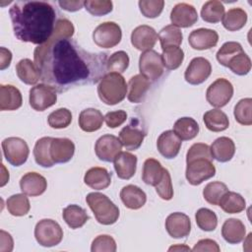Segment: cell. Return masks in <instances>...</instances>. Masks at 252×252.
I'll list each match as a JSON object with an SVG mask.
<instances>
[{
  "label": "cell",
  "mask_w": 252,
  "mask_h": 252,
  "mask_svg": "<svg viewBox=\"0 0 252 252\" xmlns=\"http://www.w3.org/2000/svg\"><path fill=\"white\" fill-rule=\"evenodd\" d=\"M74 31L70 21L58 20L51 37L33 52L40 80L58 93L96 84L107 71V54L85 50L72 39Z\"/></svg>",
  "instance_id": "6da1fadb"
},
{
  "label": "cell",
  "mask_w": 252,
  "mask_h": 252,
  "mask_svg": "<svg viewBox=\"0 0 252 252\" xmlns=\"http://www.w3.org/2000/svg\"><path fill=\"white\" fill-rule=\"evenodd\" d=\"M15 36L21 41L41 45L52 35L56 11L44 1H16L9 10Z\"/></svg>",
  "instance_id": "7a4b0ae2"
},
{
  "label": "cell",
  "mask_w": 252,
  "mask_h": 252,
  "mask_svg": "<svg viewBox=\"0 0 252 252\" xmlns=\"http://www.w3.org/2000/svg\"><path fill=\"white\" fill-rule=\"evenodd\" d=\"M128 86L124 77L119 73H106L98 83L97 94L102 102L114 105L121 102L127 94Z\"/></svg>",
  "instance_id": "3957f363"
},
{
  "label": "cell",
  "mask_w": 252,
  "mask_h": 252,
  "mask_svg": "<svg viewBox=\"0 0 252 252\" xmlns=\"http://www.w3.org/2000/svg\"><path fill=\"white\" fill-rule=\"evenodd\" d=\"M86 202L100 224L110 225L117 221L120 215L119 209L106 195L92 192L87 195Z\"/></svg>",
  "instance_id": "277c9868"
},
{
  "label": "cell",
  "mask_w": 252,
  "mask_h": 252,
  "mask_svg": "<svg viewBox=\"0 0 252 252\" xmlns=\"http://www.w3.org/2000/svg\"><path fill=\"white\" fill-rule=\"evenodd\" d=\"M34 237L41 246L52 247L62 241L63 230L55 220L43 219L34 227Z\"/></svg>",
  "instance_id": "5b68a950"
},
{
  "label": "cell",
  "mask_w": 252,
  "mask_h": 252,
  "mask_svg": "<svg viewBox=\"0 0 252 252\" xmlns=\"http://www.w3.org/2000/svg\"><path fill=\"white\" fill-rule=\"evenodd\" d=\"M185 176L191 185H200L205 180L215 176L216 167L212 159L206 158H195L187 161Z\"/></svg>",
  "instance_id": "8992f818"
},
{
  "label": "cell",
  "mask_w": 252,
  "mask_h": 252,
  "mask_svg": "<svg viewBox=\"0 0 252 252\" xmlns=\"http://www.w3.org/2000/svg\"><path fill=\"white\" fill-rule=\"evenodd\" d=\"M2 150L5 158L14 166L24 164L30 154L27 142L19 137H9L3 140Z\"/></svg>",
  "instance_id": "52a82bcc"
},
{
  "label": "cell",
  "mask_w": 252,
  "mask_h": 252,
  "mask_svg": "<svg viewBox=\"0 0 252 252\" xmlns=\"http://www.w3.org/2000/svg\"><path fill=\"white\" fill-rule=\"evenodd\" d=\"M121 28L114 22L101 23L93 32V39L94 43L102 48L114 47L121 41Z\"/></svg>",
  "instance_id": "ba28073f"
},
{
  "label": "cell",
  "mask_w": 252,
  "mask_h": 252,
  "mask_svg": "<svg viewBox=\"0 0 252 252\" xmlns=\"http://www.w3.org/2000/svg\"><path fill=\"white\" fill-rule=\"evenodd\" d=\"M30 105L36 111H43L57 101V91L47 85L38 84L30 90Z\"/></svg>",
  "instance_id": "9c48e42d"
},
{
  "label": "cell",
  "mask_w": 252,
  "mask_h": 252,
  "mask_svg": "<svg viewBox=\"0 0 252 252\" xmlns=\"http://www.w3.org/2000/svg\"><path fill=\"white\" fill-rule=\"evenodd\" d=\"M233 95L232 84L223 78L217 79L206 92L207 101L214 107H222L227 104Z\"/></svg>",
  "instance_id": "30bf717a"
},
{
  "label": "cell",
  "mask_w": 252,
  "mask_h": 252,
  "mask_svg": "<svg viewBox=\"0 0 252 252\" xmlns=\"http://www.w3.org/2000/svg\"><path fill=\"white\" fill-rule=\"evenodd\" d=\"M139 69L149 81H157L163 74L161 54L155 50L145 51L139 58Z\"/></svg>",
  "instance_id": "8fae6325"
},
{
  "label": "cell",
  "mask_w": 252,
  "mask_h": 252,
  "mask_svg": "<svg viewBox=\"0 0 252 252\" xmlns=\"http://www.w3.org/2000/svg\"><path fill=\"white\" fill-rule=\"evenodd\" d=\"M122 143L120 139L114 135L105 134L97 139L94 146V152L96 157L106 162L114 160L116 156L121 153Z\"/></svg>",
  "instance_id": "7c38bea8"
},
{
  "label": "cell",
  "mask_w": 252,
  "mask_h": 252,
  "mask_svg": "<svg viewBox=\"0 0 252 252\" xmlns=\"http://www.w3.org/2000/svg\"><path fill=\"white\" fill-rule=\"evenodd\" d=\"M211 73L212 66L210 61L204 57H195L186 68L184 78L191 85H200L210 77Z\"/></svg>",
  "instance_id": "4fadbf2b"
},
{
  "label": "cell",
  "mask_w": 252,
  "mask_h": 252,
  "mask_svg": "<svg viewBox=\"0 0 252 252\" xmlns=\"http://www.w3.org/2000/svg\"><path fill=\"white\" fill-rule=\"evenodd\" d=\"M158 38V35L156 32L155 29L147 25H142L135 28L131 33L132 45L136 49L144 52L152 50Z\"/></svg>",
  "instance_id": "5bb4252c"
},
{
  "label": "cell",
  "mask_w": 252,
  "mask_h": 252,
  "mask_svg": "<svg viewBox=\"0 0 252 252\" xmlns=\"http://www.w3.org/2000/svg\"><path fill=\"white\" fill-rule=\"evenodd\" d=\"M165 229L173 238L186 237L191 231L190 219L183 213H172L165 220Z\"/></svg>",
  "instance_id": "9a60e30c"
},
{
  "label": "cell",
  "mask_w": 252,
  "mask_h": 252,
  "mask_svg": "<svg viewBox=\"0 0 252 252\" xmlns=\"http://www.w3.org/2000/svg\"><path fill=\"white\" fill-rule=\"evenodd\" d=\"M170 21L177 28H189L198 21V13L194 6L187 3H178L171 10Z\"/></svg>",
  "instance_id": "2e32d148"
},
{
  "label": "cell",
  "mask_w": 252,
  "mask_h": 252,
  "mask_svg": "<svg viewBox=\"0 0 252 252\" xmlns=\"http://www.w3.org/2000/svg\"><path fill=\"white\" fill-rule=\"evenodd\" d=\"M219 41V34L216 31L211 29H197L191 32L188 37V42L193 49L205 50L217 45Z\"/></svg>",
  "instance_id": "e0dca14e"
},
{
  "label": "cell",
  "mask_w": 252,
  "mask_h": 252,
  "mask_svg": "<svg viewBox=\"0 0 252 252\" xmlns=\"http://www.w3.org/2000/svg\"><path fill=\"white\" fill-rule=\"evenodd\" d=\"M181 140L173 132V130H167L162 132L157 141V147L159 154L165 158H174L181 148Z\"/></svg>",
  "instance_id": "ac0fdd59"
},
{
  "label": "cell",
  "mask_w": 252,
  "mask_h": 252,
  "mask_svg": "<svg viewBox=\"0 0 252 252\" xmlns=\"http://www.w3.org/2000/svg\"><path fill=\"white\" fill-rule=\"evenodd\" d=\"M75 145L68 138H53L50 145V155L54 163L68 162L74 156Z\"/></svg>",
  "instance_id": "d6986e66"
},
{
  "label": "cell",
  "mask_w": 252,
  "mask_h": 252,
  "mask_svg": "<svg viewBox=\"0 0 252 252\" xmlns=\"http://www.w3.org/2000/svg\"><path fill=\"white\" fill-rule=\"evenodd\" d=\"M20 188L24 194L35 197L45 192L47 188V181L45 177L39 173L28 172L22 176L20 180Z\"/></svg>",
  "instance_id": "ffe728a7"
},
{
  "label": "cell",
  "mask_w": 252,
  "mask_h": 252,
  "mask_svg": "<svg viewBox=\"0 0 252 252\" xmlns=\"http://www.w3.org/2000/svg\"><path fill=\"white\" fill-rule=\"evenodd\" d=\"M114 169L120 179L132 178L137 168V157L129 152H121L114 158Z\"/></svg>",
  "instance_id": "44dd1931"
},
{
  "label": "cell",
  "mask_w": 252,
  "mask_h": 252,
  "mask_svg": "<svg viewBox=\"0 0 252 252\" xmlns=\"http://www.w3.org/2000/svg\"><path fill=\"white\" fill-rule=\"evenodd\" d=\"M145 136V131H143V129L137 124H129L119 132V139L122 143V146L129 151H135L139 149L144 141Z\"/></svg>",
  "instance_id": "7402d4cb"
},
{
  "label": "cell",
  "mask_w": 252,
  "mask_h": 252,
  "mask_svg": "<svg viewBox=\"0 0 252 252\" xmlns=\"http://www.w3.org/2000/svg\"><path fill=\"white\" fill-rule=\"evenodd\" d=\"M212 158L220 162L229 161L235 154L234 142L228 137H220L210 147Z\"/></svg>",
  "instance_id": "603a6c76"
},
{
  "label": "cell",
  "mask_w": 252,
  "mask_h": 252,
  "mask_svg": "<svg viewBox=\"0 0 252 252\" xmlns=\"http://www.w3.org/2000/svg\"><path fill=\"white\" fill-rule=\"evenodd\" d=\"M84 182L92 189L103 190L111 183V173L104 167L94 166L87 170L84 176Z\"/></svg>",
  "instance_id": "cb8c5ba5"
},
{
  "label": "cell",
  "mask_w": 252,
  "mask_h": 252,
  "mask_svg": "<svg viewBox=\"0 0 252 252\" xmlns=\"http://www.w3.org/2000/svg\"><path fill=\"white\" fill-rule=\"evenodd\" d=\"M120 198L124 206L131 210L142 208L147 201L146 193L140 187L133 184L126 185L121 189Z\"/></svg>",
  "instance_id": "d4e9b609"
},
{
  "label": "cell",
  "mask_w": 252,
  "mask_h": 252,
  "mask_svg": "<svg viewBox=\"0 0 252 252\" xmlns=\"http://www.w3.org/2000/svg\"><path fill=\"white\" fill-rule=\"evenodd\" d=\"M23 97L21 92L12 85L0 86V109L16 110L22 106Z\"/></svg>",
  "instance_id": "484cf974"
},
{
  "label": "cell",
  "mask_w": 252,
  "mask_h": 252,
  "mask_svg": "<svg viewBox=\"0 0 252 252\" xmlns=\"http://www.w3.org/2000/svg\"><path fill=\"white\" fill-rule=\"evenodd\" d=\"M150 87V81L142 74L133 76L128 82V100L133 103L141 102L145 97L147 92L149 91Z\"/></svg>",
  "instance_id": "4316f807"
},
{
  "label": "cell",
  "mask_w": 252,
  "mask_h": 252,
  "mask_svg": "<svg viewBox=\"0 0 252 252\" xmlns=\"http://www.w3.org/2000/svg\"><path fill=\"white\" fill-rule=\"evenodd\" d=\"M245 225L240 220L228 219L221 227V235L223 239L230 244H237L245 238Z\"/></svg>",
  "instance_id": "83f0119b"
},
{
  "label": "cell",
  "mask_w": 252,
  "mask_h": 252,
  "mask_svg": "<svg viewBox=\"0 0 252 252\" xmlns=\"http://www.w3.org/2000/svg\"><path fill=\"white\" fill-rule=\"evenodd\" d=\"M79 126L85 132H94L100 129L104 121L102 113L95 108H86L79 115Z\"/></svg>",
  "instance_id": "f1b7e54d"
},
{
  "label": "cell",
  "mask_w": 252,
  "mask_h": 252,
  "mask_svg": "<svg viewBox=\"0 0 252 252\" xmlns=\"http://www.w3.org/2000/svg\"><path fill=\"white\" fill-rule=\"evenodd\" d=\"M16 72L19 79L27 85H35L40 79V71L31 59L20 60L16 65Z\"/></svg>",
  "instance_id": "f546056e"
},
{
  "label": "cell",
  "mask_w": 252,
  "mask_h": 252,
  "mask_svg": "<svg viewBox=\"0 0 252 252\" xmlns=\"http://www.w3.org/2000/svg\"><path fill=\"white\" fill-rule=\"evenodd\" d=\"M62 217L67 225L73 229L82 227L89 220L86 210L78 205H69L64 208Z\"/></svg>",
  "instance_id": "4dcf8cb0"
},
{
  "label": "cell",
  "mask_w": 252,
  "mask_h": 252,
  "mask_svg": "<svg viewBox=\"0 0 252 252\" xmlns=\"http://www.w3.org/2000/svg\"><path fill=\"white\" fill-rule=\"evenodd\" d=\"M199 125L192 117H181L173 125V132L181 141L194 139L199 133Z\"/></svg>",
  "instance_id": "1f68e13d"
},
{
  "label": "cell",
  "mask_w": 252,
  "mask_h": 252,
  "mask_svg": "<svg viewBox=\"0 0 252 252\" xmlns=\"http://www.w3.org/2000/svg\"><path fill=\"white\" fill-rule=\"evenodd\" d=\"M51 137H42L38 139L33 148V157L35 162L42 167H51L54 161L50 155V145L52 142Z\"/></svg>",
  "instance_id": "d6a6232c"
},
{
  "label": "cell",
  "mask_w": 252,
  "mask_h": 252,
  "mask_svg": "<svg viewBox=\"0 0 252 252\" xmlns=\"http://www.w3.org/2000/svg\"><path fill=\"white\" fill-rule=\"evenodd\" d=\"M163 170L164 168L158 159L147 158L143 165L142 179L148 185L157 186L162 178Z\"/></svg>",
  "instance_id": "836d02e7"
},
{
  "label": "cell",
  "mask_w": 252,
  "mask_h": 252,
  "mask_svg": "<svg viewBox=\"0 0 252 252\" xmlns=\"http://www.w3.org/2000/svg\"><path fill=\"white\" fill-rule=\"evenodd\" d=\"M203 120L208 130L212 132H221L228 128L229 120L227 115L220 109H212L207 111Z\"/></svg>",
  "instance_id": "e575fe53"
},
{
  "label": "cell",
  "mask_w": 252,
  "mask_h": 252,
  "mask_svg": "<svg viewBox=\"0 0 252 252\" xmlns=\"http://www.w3.org/2000/svg\"><path fill=\"white\" fill-rule=\"evenodd\" d=\"M222 26L229 32L241 30L247 22V14L241 8L229 9L222 17Z\"/></svg>",
  "instance_id": "d590c367"
},
{
  "label": "cell",
  "mask_w": 252,
  "mask_h": 252,
  "mask_svg": "<svg viewBox=\"0 0 252 252\" xmlns=\"http://www.w3.org/2000/svg\"><path fill=\"white\" fill-rule=\"evenodd\" d=\"M219 206L227 214H238L246 207L245 199L238 193L227 191L220 199Z\"/></svg>",
  "instance_id": "8d00e7d4"
},
{
  "label": "cell",
  "mask_w": 252,
  "mask_h": 252,
  "mask_svg": "<svg viewBox=\"0 0 252 252\" xmlns=\"http://www.w3.org/2000/svg\"><path fill=\"white\" fill-rule=\"evenodd\" d=\"M224 15V6L220 1L210 0L206 2L201 9L202 19L211 24L220 22Z\"/></svg>",
  "instance_id": "74e56055"
},
{
  "label": "cell",
  "mask_w": 252,
  "mask_h": 252,
  "mask_svg": "<svg viewBox=\"0 0 252 252\" xmlns=\"http://www.w3.org/2000/svg\"><path fill=\"white\" fill-rule=\"evenodd\" d=\"M158 39L160 41L161 49L168 46H179L183 39V34L179 28L168 25L160 30L158 32Z\"/></svg>",
  "instance_id": "f35d334b"
},
{
  "label": "cell",
  "mask_w": 252,
  "mask_h": 252,
  "mask_svg": "<svg viewBox=\"0 0 252 252\" xmlns=\"http://www.w3.org/2000/svg\"><path fill=\"white\" fill-rule=\"evenodd\" d=\"M6 207L8 212L15 217H22L29 213L31 209L30 201L26 194H15L7 199Z\"/></svg>",
  "instance_id": "ab89813d"
},
{
  "label": "cell",
  "mask_w": 252,
  "mask_h": 252,
  "mask_svg": "<svg viewBox=\"0 0 252 252\" xmlns=\"http://www.w3.org/2000/svg\"><path fill=\"white\" fill-rule=\"evenodd\" d=\"M161 59L163 67L168 70H175L182 64L184 52L179 46H168L162 49Z\"/></svg>",
  "instance_id": "60d3db41"
},
{
  "label": "cell",
  "mask_w": 252,
  "mask_h": 252,
  "mask_svg": "<svg viewBox=\"0 0 252 252\" xmlns=\"http://www.w3.org/2000/svg\"><path fill=\"white\" fill-rule=\"evenodd\" d=\"M228 191L227 186L220 181H214L208 183L204 190V199L211 205H219L221 197Z\"/></svg>",
  "instance_id": "b9f144b4"
},
{
  "label": "cell",
  "mask_w": 252,
  "mask_h": 252,
  "mask_svg": "<svg viewBox=\"0 0 252 252\" xmlns=\"http://www.w3.org/2000/svg\"><path fill=\"white\" fill-rule=\"evenodd\" d=\"M235 120L241 124L249 126L252 124V98L240 99L234 106L233 111Z\"/></svg>",
  "instance_id": "7bdbcfd3"
},
{
  "label": "cell",
  "mask_w": 252,
  "mask_h": 252,
  "mask_svg": "<svg viewBox=\"0 0 252 252\" xmlns=\"http://www.w3.org/2000/svg\"><path fill=\"white\" fill-rule=\"evenodd\" d=\"M195 219L199 228L205 231H213L218 225L217 215L207 208L199 209L195 214Z\"/></svg>",
  "instance_id": "ee69618b"
},
{
  "label": "cell",
  "mask_w": 252,
  "mask_h": 252,
  "mask_svg": "<svg viewBox=\"0 0 252 252\" xmlns=\"http://www.w3.org/2000/svg\"><path fill=\"white\" fill-rule=\"evenodd\" d=\"M227 68H229L234 74L238 76L247 75L251 70V59L244 52H240L234 55L227 63Z\"/></svg>",
  "instance_id": "f6af8a7d"
},
{
  "label": "cell",
  "mask_w": 252,
  "mask_h": 252,
  "mask_svg": "<svg viewBox=\"0 0 252 252\" xmlns=\"http://www.w3.org/2000/svg\"><path fill=\"white\" fill-rule=\"evenodd\" d=\"M129 66V56L128 54L123 51H116L107 58L106 61V70L108 72L114 73H123Z\"/></svg>",
  "instance_id": "bcb514c9"
},
{
  "label": "cell",
  "mask_w": 252,
  "mask_h": 252,
  "mask_svg": "<svg viewBox=\"0 0 252 252\" xmlns=\"http://www.w3.org/2000/svg\"><path fill=\"white\" fill-rule=\"evenodd\" d=\"M47 122L54 129L66 128L72 122V113L67 108H58L48 115Z\"/></svg>",
  "instance_id": "7dc6e473"
},
{
  "label": "cell",
  "mask_w": 252,
  "mask_h": 252,
  "mask_svg": "<svg viewBox=\"0 0 252 252\" xmlns=\"http://www.w3.org/2000/svg\"><path fill=\"white\" fill-rule=\"evenodd\" d=\"M244 51L241 44L236 41H227L221 45L217 52V60L224 67L227 66L228 61L236 54Z\"/></svg>",
  "instance_id": "c3c4849f"
},
{
  "label": "cell",
  "mask_w": 252,
  "mask_h": 252,
  "mask_svg": "<svg viewBox=\"0 0 252 252\" xmlns=\"http://www.w3.org/2000/svg\"><path fill=\"white\" fill-rule=\"evenodd\" d=\"M139 8L143 16L154 19L158 17L164 6L163 0H141L139 1Z\"/></svg>",
  "instance_id": "681fc988"
},
{
  "label": "cell",
  "mask_w": 252,
  "mask_h": 252,
  "mask_svg": "<svg viewBox=\"0 0 252 252\" xmlns=\"http://www.w3.org/2000/svg\"><path fill=\"white\" fill-rule=\"evenodd\" d=\"M85 9L93 16H103L112 11V2L109 0H88L85 1Z\"/></svg>",
  "instance_id": "f907efd6"
},
{
  "label": "cell",
  "mask_w": 252,
  "mask_h": 252,
  "mask_svg": "<svg viewBox=\"0 0 252 252\" xmlns=\"http://www.w3.org/2000/svg\"><path fill=\"white\" fill-rule=\"evenodd\" d=\"M116 242L110 235L102 234L96 236L93 242L91 251L92 252H115L116 251Z\"/></svg>",
  "instance_id": "816d5d0a"
},
{
  "label": "cell",
  "mask_w": 252,
  "mask_h": 252,
  "mask_svg": "<svg viewBox=\"0 0 252 252\" xmlns=\"http://www.w3.org/2000/svg\"><path fill=\"white\" fill-rule=\"evenodd\" d=\"M156 187V191L158 195L162 199V200H171L173 197V187H172V182H171V176L169 174V171L164 168L163 170V175L161 180L158 182V184Z\"/></svg>",
  "instance_id": "f5cc1de1"
},
{
  "label": "cell",
  "mask_w": 252,
  "mask_h": 252,
  "mask_svg": "<svg viewBox=\"0 0 252 252\" xmlns=\"http://www.w3.org/2000/svg\"><path fill=\"white\" fill-rule=\"evenodd\" d=\"M206 158L213 160L210 147L207 144H204V143L193 144L187 152L186 162L195 158Z\"/></svg>",
  "instance_id": "db71d44e"
},
{
  "label": "cell",
  "mask_w": 252,
  "mask_h": 252,
  "mask_svg": "<svg viewBox=\"0 0 252 252\" xmlns=\"http://www.w3.org/2000/svg\"><path fill=\"white\" fill-rule=\"evenodd\" d=\"M127 119V113L124 110H116L107 112L104 116V121L109 128H116L122 125Z\"/></svg>",
  "instance_id": "11a10c76"
},
{
  "label": "cell",
  "mask_w": 252,
  "mask_h": 252,
  "mask_svg": "<svg viewBox=\"0 0 252 252\" xmlns=\"http://www.w3.org/2000/svg\"><path fill=\"white\" fill-rule=\"evenodd\" d=\"M193 251H211V252H220V248L219 244L213 239H201L199 240L192 249Z\"/></svg>",
  "instance_id": "9f6ffc18"
},
{
  "label": "cell",
  "mask_w": 252,
  "mask_h": 252,
  "mask_svg": "<svg viewBox=\"0 0 252 252\" xmlns=\"http://www.w3.org/2000/svg\"><path fill=\"white\" fill-rule=\"evenodd\" d=\"M60 7L69 12H76L83 8L85 1H59Z\"/></svg>",
  "instance_id": "6f0895ef"
},
{
  "label": "cell",
  "mask_w": 252,
  "mask_h": 252,
  "mask_svg": "<svg viewBox=\"0 0 252 252\" xmlns=\"http://www.w3.org/2000/svg\"><path fill=\"white\" fill-rule=\"evenodd\" d=\"M1 234V246L0 251L1 252H10L13 249V239L9 233H7L4 230L0 231Z\"/></svg>",
  "instance_id": "680465c9"
},
{
  "label": "cell",
  "mask_w": 252,
  "mask_h": 252,
  "mask_svg": "<svg viewBox=\"0 0 252 252\" xmlns=\"http://www.w3.org/2000/svg\"><path fill=\"white\" fill-rule=\"evenodd\" d=\"M12 60V53L5 47L0 48V69L5 70L10 66Z\"/></svg>",
  "instance_id": "91938a15"
},
{
  "label": "cell",
  "mask_w": 252,
  "mask_h": 252,
  "mask_svg": "<svg viewBox=\"0 0 252 252\" xmlns=\"http://www.w3.org/2000/svg\"><path fill=\"white\" fill-rule=\"evenodd\" d=\"M172 250H185V251H190V248L184 245H176V246H171L168 251H172Z\"/></svg>",
  "instance_id": "94428289"
}]
</instances>
